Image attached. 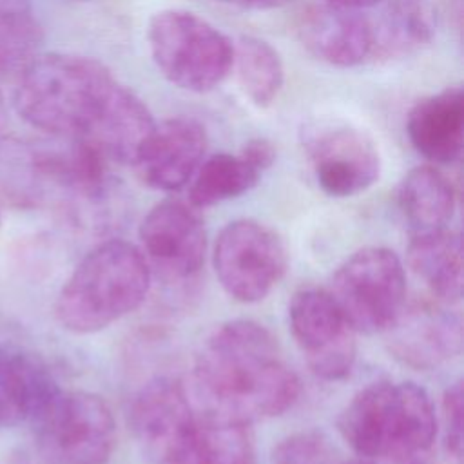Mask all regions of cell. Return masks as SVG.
<instances>
[{"instance_id":"cell-1","label":"cell","mask_w":464,"mask_h":464,"mask_svg":"<svg viewBox=\"0 0 464 464\" xmlns=\"http://www.w3.org/2000/svg\"><path fill=\"white\" fill-rule=\"evenodd\" d=\"M188 388L207 410L246 424L285 413L301 393L276 337L250 319L223 323L203 341Z\"/></svg>"},{"instance_id":"cell-2","label":"cell","mask_w":464,"mask_h":464,"mask_svg":"<svg viewBox=\"0 0 464 464\" xmlns=\"http://www.w3.org/2000/svg\"><path fill=\"white\" fill-rule=\"evenodd\" d=\"M123 87L94 58L38 53L16 76L14 107L38 130L63 140L89 141Z\"/></svg>"},{"instance_id":"cell-3","label":"cell","mask_w":464,"mask_h":464,"mask_svg":"<svg viewBox=\"0 0 464 464\" xmlns=\"http://www.w3.org/2000/svg\"><path fill=\"white\" fill-rule=\"evenodd\" d=\"M437 413L428 392L408 381L359 390L339 415V433L370 464H431Z\"/></svg>"},{"instance_id":"cell-4","label":"cell","mask_w":464,"mask_h":464,"mask_svg":"<svg viewBox=\"0 0 464 464\" xmlns=\"http://www.w3.org/2000/svg\"><path fill=\"white\" fill-rule=\"evenodd\" d=\"M143 252L123 239L96 245L76 265L56 299V319L72 334H94L134 312L150 288Z\"/></svg>"},{"instance_id":"cell-5","label":"cell","mask_w":464,"mask_h":464,"mask_svg":"<svg viewBox=\"0 0 464 464\" xmlns=\"http://www.w3.org/2000/svg\"><path fill=\"white\" fill-rule=\"evenodd\" d=\"M147 44L158 71L188 92L212 91L232 69L234 44L190 11L154 13L147 25Z\"/></svg>"},{"instance_id":"cell-6","label":"cell","mask_w":464,"mask_h":464,"mask_svg":"<svg viewBox=\"0 0 464 464\" xmlns=\"http://www.w3.org/2000/svg\"><path fill=\"white\" fill-rule=\"evenodd\" d=\"M205 411L187 382L149 381L130 402V428L150 464H192Z\"/></svg>"},{"instance_id":"cell-7","label":"cell","mask_w":464,"mask_h":464,"mask_svg":"<svg viewBox=\"0 0 464 464\" xmlns=\"http://www.w3.org/2000/svg\"><path fill=\"white\" fill-rule=\"evenodd\" d=\"M357 334H384L406 304V272L386 246H364L346 257L326 288Z\"/></svg>"},{"instance_id":"cell-8","label":"cell","mask_w":464,"mask_h":464,"mask_svg":"<svg viewBox=\"0 0 464 464\" xmlns=\"http://www.w3.org/2000/svg\"><path fill=\"white\" fill-rule=\"evenodd\" d=\"M33 426L44 453L56 464H105L116 446L112 410L85 390H60Z\"/></svg>"},{"instance_id":"cell-9","label":"cell","mask_w":464,"mask_h":464,"mask_svg":"<svg viewBox=\"0 0 464 464\" xmlns=\"http://www.w3.org/2000/svg\"><path fill=\"white\" fill-rule=\"evenodd\" d=\"M212 261L223 290L239 303L265 299L288 266L279 234L254 219H236L225 225L216 239Z\"/></svg>"},{"instance_id":"cell-10","label":"cell","mask_w":464,"mask_h":464,"mask_svg":"<svg viewBox=\"0 0 464 464\" xmlns=\"http://www.w3.org/2000/svg\"><path fill=\"white\" fill-rule=\"evenodd\" d=\"M303 147L323 192L350 198L368 190L381 176L373 138L339 118H317L303 127Z\"/></svg>"},{"instance_id":"cell-11","label":"cell","mask_w":464,"mask_h":464,"mask_svg":"<svg viewBox=\"0 0 464 464\" xmlns=\"http://www.w3.org/2000/svg\"><path fill=\"white\" fill-rule=\"evenodd\" d=\"M288 326L314 375L324 381L350 375L357 357V332L326 288L297 290L288 303Z\"/></svg>"},{"instance_id":"cell-12","label":"cell","mask_w":464,"mask_h":464,"mask_svg":"<svg viewBox=\"0 0 464 464\" xmlns=\"http://www.w3.org/2000/svg\"><path fill=\"white\" fill-rule=\"evenodd\" d=\"M143 256L163 279L185 281L199 272L207 252L205 225L192 205L165 199L140 225Z\"/></svg>"},{"instance_id":"cell-13","label":"cell","mask_w":464,"mask_h":464,"mask_svg":"<svg viewBox=\"0 0 464 464\" xmlns=\"http://www.w3.org/2000/svg\"><path fill=\"white\" fill-rule=\"evenodd\" d=\"M390 353L415 370H431L450 361L462 348L460 317L444 303H408L384 332Z\"/></svg>"},{"instance_id":"cell-14","label":"cell","mask_w":464,"mask_h":464,"mask_svg":"<svg viewBox=\"0 0 464 464\" xmlns=\"http://www.w3.org/2000/svg\"><path fill=\"white\" fill-rule=\"evenodd\" d=\"M207 150L205 129L190 118H170L156 123L132 167L150 188L174 192L183 188Z\"/></svg>"},{"instance_id":"cell-15","label":"cell","mask_w":464,"mask_h":464,"mask_svg":"<svg viewBox=\"0 0 464 464\" xmlns=\"http://www.w3.org/2000/svg\"><path fill=\"white\" fill-rule=\"evenodd\" d=\"M295 29L308 53L335 67H353L373 54L372 20L361 11L315 4L303 9Z\"/></svg>"},{"instance_id":"cell-16","label":"cell","mask_w":464,"mask_h":464,"mask_svg":"<svg viewBox=\"0 0 464 464\" xmlns=\"http://www.w3.org/2000/svg\"><path fill=\"white\" fill-rule=\"evenodd\" d=\"M60 390L40 357L0 335V426L33 422Z\"/></svg>"},{"instance_id":"cell-17","label":"cell","mask_w":464,"mask_h":464,"mask_svg":"<svg viewBox=\"0 0 464 464\" xmlns=\"http://www.w3.org/2000/svg\"><path fill=\"white\" fill-rule=\"evenodd\" d=\"M406 132L419 154L440 165L460 158L464 143V94L460 87L419 100L406 121Z\"/></svg>"},{"instance_id":"cell-18","label":"cell","mask_w":464,"mask_h":464,"mask_svg":"<svg viewBox=\"0 0 464 464\" xmlns=\"http://www.w3.org/2000/svg\"><path fill=\"white\" fill-rule=\"evenodd\" d=\"M406 259L413 274L444 304L462 297V241L453 230L413 234L408 243Z\"/></svg>"},{"instance_id":"cell-19","label":"cell","mask_w":464,"mask_h":464,"mask_svg":"<svg viewBox=\"0 0 464 464\" xmlns=\"http://www.w3.org/2000/svg\"><path fill=\"white\" fill-rule=\"evenodd\" d=\"M373 29V54L401 58L426 47L437 31V11L430 0H384Z\"/></svg>"},{"instance_id":"cell-20","label":"cell","mask_w":464,"mask_h":464,"mask_svg":"<svg viewBox=\"0 0 464 464\" xmlns=\"http://www.w3.org/2000/svg\"><path fill=\"white\" fill-rule=\"evenodd\" d=\"M397 205L413 234L446 228L455 212L451 181L431 165L411 169L397 190Z\"/></svg>"},{"instance_id":"cell-21","label":"cell","mask_w":464,"mask_h":464,"mask_svg":"<svg viewBox=\"0 0 464 464\" xmlns=\"http://www.w3.org/2000/svg\"><path fill=\"white\" fill-rule=\"evenodd\" d=\"M259 176L261 172L241 154H214L201 161L190 179V205L194 208H207L243 196L256 187Z\"/></svg>"},{"instance_id":"cell-22","label":"cell","mask_w":464,"mask_h":464,"mask_svg":"<svg viewBox=\"0 0 464 464\" xmlns=\"http://www.w3.org/2000/svg\"><path fill=\"white\" fill-rule=\"evenodd\" d=\"M237 82L245 96L256 107H268L279 94L285 82V69L279 53L265 40L241 36L234 45Z\"/></svg>"},{"instance_id":"cell-23","label":"cell","mask_w":464,"mask_h":464,"mask_svg":"<svg viewBox=\"0 0 464 464\" xmlns=\"http://www.w3.org/2000/svg\"><path fill=\"white\" fill-rule=\"evenodd\" d=\"M42 31L27 0H0V82L14 78L38 54Z\"/></svg>"},{"instance_id":"cell-24","label":"cell","mask_w":464,"mask_h":464,"mask_svg":"<svg viewBox=\"0 0 464 464\" xmlns=\"http://www.w3.org/2000/svg\"><path fill=\"white\" fill-rule=\"evenodd\" d=\"M344 460L337 453L332 440L317 430H306L294 433L281 440L270 464H343Z\"/></svg>"},{"instance_id":"cell-25","label":"cell","mask_w":464,"mask_h":464,"mask_svg":"<svg viewBox=\"0 0 464 464\" xmlns=\"http://www.w3.org/2000/svg\"><path fill=\"white\" fill-rule=\"evenodd\" d=\"M442 424L448 453L462 462V382L457 381L442 395Z\"/></svg>"},{"instance_id":"cell-26","label":"cell","mask_w":464,"mask_h":464,"mask_svg":"<svg viewBox=\"0 0 464 464\" xmlns=\"http://www.w3.org/2000/svg\"><path fill=\"white\" fill-rule=\"evenodd\" d=\"M252 167H256L259 172L272 167L276 161V149L274 145L265 138H254L245 143V147L239 152Z\"/></svg>"},{"instance_id":"cell-27","label":"cell","mask_w":464,"mask_h":464,"mask_svg":"<svg viewBox=\"0 0 464 464\" xmlns=\"http://www.w3.org/2000/svg\"><path fill=\"white\" fill-rule=\"evenodd\" d=\"M223 4L241 7V9H254V11H265V9H276L281 5H286L292 0H219Z\"/></svg>"},{"instance_id":"cell-28","label":"cell","mask_w":464,"mask_h":464,"mask_svg":"<svg viewBox=\"0 0 464 464\" xmlns=\"http://www.w3.org/2000/svg\"><path fill=\"white\" fill-rule=\"evenodd\" d=\"M330 5H337L343 9H353V11H361L366 7H372L375 4H379L381 0H324Z\"/></svg>"},{"instance_id":"cell-29","label":"cell","mask_w":464,"mask_h":464,"mask_svg":"<svg viewBox=\"0 0 464 464\" xmlns=\"http://www.w3.org/2000/svg\"><path fill=\"white\" fill-rule=\"evenodd\" d=\"M5 116H7V112H5V103H4V96H2V92H0V134H2L4 125H5Z\"/></svg>"},{"instance_id":"cell-30","label":"cell","mask_w":464,"mask_h":464,"mask_svg":"<svg viewBox=\"0 0 464 464\" xmlns=\"http://www.w3.org/2000/svg\"><path fill=\"white\" fill-rule=\"evenodd\" d=\"M343 464H370V462H366V460H353V462H343Z\"/></svg>"},{"instance_id":"cell-31","label":"cell","mask_w":464,"mask_h":464,"mask_svg":"<svg viewBox=\"0 0 464 464\" xmlns=\"http://www.w3.org/2000/svg\"><path fill=\"white\" fill-rule=\"evenodd\" d=\"M0 223H2V218H0Z\"/></svg>"}]
</instances>
